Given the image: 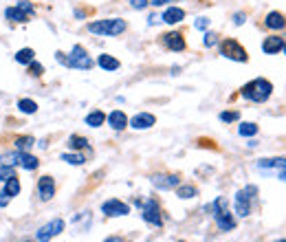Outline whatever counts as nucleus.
<instances>
[{
	"mask_svg": "<svg viewBox=\"0 0 286 242\" xmlns=\"http://www.w3.org/2000/svg\"><path fill=\"white\" fill-rule=\"evenodd\" d=\"M271 92H273V84H271L269 80H264V77H255V80H251L249 84H244L242 88H240V95H242L244 99L253 101V104L269 101Z\"/></svg>",
	"mask_w": 286,
	"mask_h": 242,
	"instance_id": "nucleus-1",
	"label": "nucleus"
},
{
	"mask_svg": "<svg viewBox=\"0 0 286 242\" xmlns=\"http://www.w3.org/2000/svg\"><path fill=\"white\" fill-rule=\"evenodd\" d=\"M128 29L126 20L121 18H106V20H95V22L88 24V31L95 35H121Z\"/></svg>",
	"mask_w": 286,
	"mask_h": 242,
	"instance_id": "nucleus-2",
	"label": "nucleus"
},
{
	"mask_svg": "<svg viewBox=\"0 0 286 242\" xmlns=\"http://www.w3.org/2000/svg\"><path fill=\"white\" fill-rule=\"evenodd\" d=\"M66 66L69 69H79V71H88L95 66V60L90 58L88 53H86L84 46L75 44L73 51H71V55H66Z\"/></svg>",
	"mask_w": 286,
	"mask_h": 242,
	"instance_id": "nucleus-3",
	"label": "nucleus"
},
{
	"mask_svg": "<svg viewBox=\"0 0 286 242\" xmlns=\"http://www.w3.org/2000/svg\"><path fill=\"white\" fill-rule=\"evenodd\" d=\"M220 55L227 60H233V62H249L247 49L233 38H227L220 42Z\"/></svg>",
	"mask_w": 286,
	"mask_h": 242,
	"instance_id": "nucleus-4",
	"label": "nucleus"
},
{
	"mask_svg": "<svg viewBox=\"0 0 286 242\" xmlns=\"http://www.w3.org/2000/svg\"><path fill=\"white\" fill-rule=\"evenodd\" d=\"M255 196H258V187L255 185H247V187L236 194V214L240 218H247L251 214V200Z\"/></svg>",
	"mask_w": 286,
	"mask_h": 242,
	"instance_id": "nucleus-5",
	"label": "nucleus"
},
{
	"mask_svg": "<svg viewBox=\"0 0 286 242\" xmlns=\"http://www.w3.org/2000/svg\"><path fill=\"white\" fill-rule=\"evenodd\" d=\"M255 167H258L262 174L275 172V176H278L282 183H286V159H284V157H278V159H260V161L255 163Z\"/></svg>",
	"mask_w": 286,
	"mask_h": 242,
	"instance_id": "nucleus-6",
	"label": "nucleus"
},
{
	"mask_svg": "<svg viewBox=\"0 0 286 242\" xmlns=\"http://www.w3.org/2000/svg\"><path fill=\"white\" fill-rule=\"evenodd\" d=\"M141 218L145 220V223L150 225V227H156V229H161V227H163L161 207H159V203H156L154 198L145 200V203L141 205Z\"/></svg>",
	"mask_w": 286,
	"mask_h": 242,
	"instance_id": "nucleus-7",
	"label": "nucleus"
},
{
	"mask_svg": "<svg viewBox=\"0 0 286 242\" xmlns=\"http://www.w3.org/2000/svg\"><path fill=\"white\" fill-rule=\"evenodd\" d=\"M64 227H66V223H64L62 218H53L51 223L42 225V227L35 231V240H38V242H51L55 236L62 234Z\"/></svg>",
	"mask_w": 286,
	"mask_h": 242,
	"instance_id": "nucleus-8",
	"label": "nucleus"
},
{
	"mask_svg": "<svg viewBox=\"0 0 286 242\" xmlns=\"http://www.w3.org/2000/svg\"><path fill=\"white\" fill-rule=\"evenodd\" d=\"M101 214H106L108 218H117V216L130 214V207H128L126 203H121V200L110 198V200H106V203H101Z\"/></svg>",
	"mask_w": 286,
	"mask_h": 242,
	"instance_id": "nucleus-9",
	"label": "nucleus"
},
{
	"mask_svg": "<svg viewBox=\"0 0 286 242\" xmlns=\"http://www.w3.org/2000/svg\"><path fill=\"white\" fill-rule=\"evenodd\" d=\"M154 123H156V117L152 115V112H139V115H135L128 121V126L135 128V130H147V128H152Z\"/></svg>",
	"mask_w": 286,
	"mask_h": 242,
	"instance_id": "nucleus-10",
	"label": "nucleus"
},
{
	"mask_svg": "<svg viewBox=\"0 0 286 242\" xmlns=\"http://www.w3.org/2000/svg\"><path fill=\"white\" fill-rule=\"evenodd\" d=\"M150 181H152V185H154L156 189H174V187L181 185L176 174H156V176H152Z\"/></svg>",
	"mask_w": 286,
	"mask_h": 242,
	"instance_id": "nucleus-11",
	"label": "nucleus"
},
{
	"mask_svg": "<svg viewBox=\"0 0 286 242\" xmlns=\"http://www.w3.org/2000/svg\"><path fill=\"white\" fill-rule=\"evenodd\" d=\"M38 196H40V200H51L55 196V181L51 176H42L38 181Z\"/></svg>",
	"mask_w": 286,
	"mask_h": 242,
	"instance_id": "nucleus-12",
	"label": "nucleus"
},
{
	"mask_svg": "<svg viewBox=\"0 0 286 242\" xmlns=\"http://www.w3.org/2000/svg\"><path fill=\"white\" fill-rule=\"evenodd\" d=\"M214 220H216V225H218L220 231H233L236 229V218H233V214L229 212V209L218 212L216 216H214Z\"/></svg>",
	"mask_w": 286,
	"mask_h": 242,
	"instance_id": "nucleus-13",
	"label": "nucleus"
},
{
	"mask_svg": "<svg viewBox=\"0 0 286 242\" xmlns=\"http://www.w3.org/2000/svg\"><path fill=\"white\" fill-rule=\"evenodd\" d=\"M264 27L271 31H284L286 29V15L280 11H269L264 18Z\"/></svg>",
	"mask_w": 286,
	"mask_h": 242,
	"instance_id": "nucleus-14",
	"label": "nucleus"
},
{
	"mask_svg": "<svg viewBox=\"0 0 286 242\" xmlns=\"http://www.w3.org/2000/svg\"><path fill=\"white\" fill-rule=\"evenodd\" d=\"M163 44L167 46L170 51H185V38H183L178 31H170V33L163 35Z\"/></svg>",
	"mask_w": 286,
	"mask_h": 242,
	"instance_id": "nucleus-15",
	"label": "nucleus"
},
{
	"mask_svg": "<svg viewBox=\"0 0 286 242\" xmlns=\"http://www.w3.org/2000/svg\"><path fill=\"white\" fill-rule=\"evenodd\" d=\"M282 46H284V40L280 38V35H269V38H264V42H262V51L267 55H275L282 51Z\"/></svg>",
	"mask_w": 286,
	"mask_h": 242,
	"instance_id": "nucleus-16",
	"label": "nucleus"
},
{
	"mask_svg": "<svg viewBox=\"0 0 286 242\" xmlns=\"http://www.w3.org/2000/svg\"><path fill=\"white\" fill-rule=\"evenodd\" d=\"M106 121H108V126L112 130H124V128H128V117L124 110H112L110 115L106 117Z\"/></svg>",
	"mask_w": 286,
	"mask_h": 242,
	"instance_id": "nucleus-17",
	"label": "nucleus"
},
{
	"mask_svg": "<svg viewBox=\"0 0 286 242\" xmlns=\"http://www.w3.org/2000/svg\"><path fill=\"white\" fill-rule=\"evenodd\" d=\"M161 20H163V22H167V24H178V22L185 20V11H183L181 7H167L165 11H163Z\"/></svg>",
	"mask_w": 286,
	"mask_h": 242,
	"instance_id": "nucleus-18",
	"label": "nucleus"
},
{
	"mask_svg": "<svg viewBox=\"0 0 286 242\" xmlns=\"http://www.w3.org/2000/svg\"><path fill=\"white\" fill-rule=\"evenodd\" d=\"M97 66H99V69H104V71H117L121 66V62L117 60V58H112V55H108V53H101L99 58H97Z\"/></svg>",
	"mask_w": 286,
	"mask_h": 242,
	"instance_id": "nucleus-19",
	"label": "nucleus"
},
{
	"mask_svg": "<svg viewBox=\"0 0 286 242\" xmlns=\"http://www.w3.org/2000/svg\"><path fill=\"white\" fill-rule=\"evenodd\" d=\"M18 165L22 167V169H27V172H33V169H38V167H40V161H38V157H33V154L22 152V154H20Z\"/></svg>",
	"mask_w": 286,
	"mask_h": 242,
	"instance_id": "nucleus-20",
	"label": "nucleus"
},
{
	"mask_svg": "<svg viewBox=\"0 0 286 242\" xmlns=\"http://www.w3.org/2000/svg\"><path fill=\"white\" fill-rule=\"evenodd\" d=\"M4 18H7V20H13V22H27L29 13L22 11L20 7H7V9H4Z\"/></svg>",
	"mask_w": 286,
	"mask_h": 242,
	"instance_id": "nucleus-21",
	"label": "nucleus"
},
{
	"mask_svg": "<svg viewBox=\"0 0 286 242\" xmlns=\"http://www.w3.org/2000/svg\"><path fill=\"white\" fill-rule=\"evenodd\" d=\"M104 121H106V115L101 110H93V112H88V115H86V126H90V128L104 126Z\"/></svg>",
	"mask_w": 286,
	"mask_h": 242,
	"instance_id": "nucleus-22",
	"label": "nucleus"
},
{
	"mask_svg": "<svg viewBox=\"0 0 286 242\" xmlns=\"http://www.w3.org/2000/svg\"><path fill=\"white\" fill-rule=\"evenodd\" d=\"M33 60H35V51L33 49H20L18 53H16V62H18V64L29 66Z\"/></svg>",
	"mask_w": 286,
	"mask_h": 242,
	"instance_id": "nucleus-23",
	"label": "nucleus"
},
{
	"mask_svg": "<svg viewBox=\"0 0 286 242\" xmlns=\"http://www.w3.org/2000/svg\"><path fill=\"white\" fill-rule=\"evenodd\" d=\"M258 130H260V128L255 126L253 121H244V123H240L238 135L240 137H255V135H258Z\"/></svg>",
	"mask_w": 286,
	"mask_h": 242,
	"instance_id": "nucleus-24",
	"label": "nucleus"
},
{
	"mask_svg": "<svg viewBox=\"0 0 286 242\" xmlns=\"http://www.w3.org/2000/svg\"><path fill=\"white\" fill-rule=\"evenodd\" d=\"M18 110L24 112V115H35L38 112V104L33 99H20L18 101Z\"/></svg>",
	"mask_w": 286,
	"mask_h": 242,
	"instance_id": "nucleus-25",
	"label": "nucleus"
},
{
	"mask_svg": "<svg viewBox=\"0 0 286 242\" xmlns=\"http://www.w3.org/2000/svg\"><path fill=\"white\" fill-rule=\"evenodd\" d=\"M176 196L178 198H194V196H198V189L194 187V185H178Z\"/></svg>",
	"mask_w": 286,
	"mask_h": 242,
	"instance_id": "nucleus-26",
	"label": "nucleus"
},
{
	"mask_svg": "<svg viewBox=\"0 0 286 242\" xmlns=\"http://www.w3.org/2000/svg\"><path fill=\"white\" fill-rule=\"evenodd\" d=\"M4 192L9 194V196H18L20 194V181H18V176H11V178H7L4 181Z\"/></svg>",
	"mask_w": 286,
	"mask_h": 242,
	"instance_id": "nucleus-27",
	"label": "nucleus"
},
{
	"mask_svg": "<svg viewBox=\"0 0 286 242\" xmlns=\"http://www.w3.org/2000/svg\"><path fill=\"white\" fill-rule=\"evenodd\" d=\"M207 212H212V216H216L218 212H222V209H229V203H227V198H222V196H218L216 200H214L212 205H207Z\"/></svg>",
	"mask_w": 286,
	"mask_h": 242,
	"instance_id": "nucleus-28",
	"label": "nucleus"
},
{
	"mask_svg": "<svg viewBox=\"0 0 286 242\" xmlns=\"http://www.w3.org/2000/svg\"><path fill=\"white\" fill-rule=\"evenodd\" d=\"M33 143H35L33 137H20V139H16V150L18 152H29Z\"/></svg>",
	"mask_w": 286,
	"mask_h": 242,
	"instance_id": "nucleus-29",
	"label": "nucleus"
},
{
	"mask_svg": "<svg viewBox=\"0 0 286 242\" xmlns=\"http://www.w3.org/2000/svg\"><path fill=\"white\" fill-rule=\"evenodd\" d=\"M60 159L66 161V163H71V165H84V163H86V159L81 157V154H73V152H64Z\"/></svg>",
	"mask_w": 286,
	"mask_h": 242,
	"instance_id": "nucleus-30",
	"label": "nucleus"
},
{
	"mask_svg": "<svg viewBox=\"0 0 286 242\" xmlns=\"http://www.w3.org/2000/svg\"><path fill=\"white\" fill-rule=\"evenodd\" d=\"M69 146L73 148V150H84V148H88V139H84L79 135H73L69 139Z\"/></svg>",
	"mask_w": 286,
	"mask_h": 242,
	"instance_id": "nucleus-31",
	"label": "nucleus"
},
{
	"mask_svg": "<svg viewBox=\"0 0 286 242\" xmlns=\"http://www.w3.org/2000/svg\"><path fill=\"white\" fill-rule=\"evenodd\" d=\"M20 154L22 152H7V154H2V157H0V163H2V165H18V161H20Z\"/></svg>",
	"mask_w": 286,
	"mask_h": 242,
	"instance_id": "nucleus-32",
	"label": "nucleus"
},
{
	"mask_svg": "<svg viewBox=\"0 0 286 242\" xmlns=\"http://www.w3.org/2000/svg\"><path fill=\"white\" fill-rule=\"evenodd\" d=\"M240 119V112L238 110H224L220 112V121L224 123H233V121H238Z\"/></svg>",
	"mask_w": 286,
	"mask_h": 242,
	"instance_id": "nucleus-33",
	"label": "nucleus"
},
{
	"mask_svg": "<svg viewBox=\"0 0 286 242\" xmlns=\"http://www.w3.org/2000/svg\"><path fill=\"white\" fill-rule=\"evenodd\" d=\"M11 176H16V172H13V165H2L0 163V181H7V178H11Z\"/></svg>",
	"mask_w": 286,
	"mask_h": 242,
	"instance_id": "nucleus-34",
	"label": "nucleus"
},
{
	"mask_svg": "<svg viewBox=\"0 0 286 242\" xmlns=\"http://www.w3.org/2000/svg\"><path fill=\"white\" fill-rule=\"evenodd\" d=\"M203 44H205L207 49H209V46H216V44H218V35L214 33V31H207V33H205V40H203Z\"/></svg>",
	"mask_w": 286,
	"mask_h": 242,
	"instance_id": "nucleus-35",
	"label": "nucleus"
},
{
	"mask_svg": "<svg viewBox=\"0 0 286 242\" xmlns=\"http://www.w3.org/2000/svg\"><path fill=\"white\" fill-rule=\"evenodd\" d=\"M29 71H31V75L33 77H40V75H42L44 73V66L42 64H40V62H31V64H29Z\"/></svg>",
	"mask_w": 286,
	"mask_h": 242,
	"instance_id": "nucleus-36",
	"label": "nucleus"
},
{
	"mask_svg": "<svg viewBox=\"0 0 286 242\" xmlns=\"http://www.w3.org/2000/svg\"><path fill=\"white\" fill-rule=\"evenodd\" d=\"M16 7H20V9H22V11H27L29 15H33V13H35L33 4H31V2H27V0H20V2L16 4Z\"/></svg>",
	"mask_w": 286,
	"mask_h": 242,
	"instance_id": "nucleus-37",
	"label": "nucleus"
},
{
	"mask_svg": "<svg viewBox=\"0 0 286 242\" xmlns=\"http://www.w3.org/2000/svg\"><path fill=\"white\" fill-rule=\"evenodd\" d=\"M194 27L196 29H207L209 27V18H205V15H201V18H196V22H194Z\"/></svg>",
	"mask_w": 286,
	"mask_h": 242,
	"instance_id": "nucleus-38",
	"label": "nucleus"
},
{
	"mask_svg": "<svg viewBox=\"0 0 286 242\" xmlns=\"http://www.w3.org/2000/svg\"><path fill=\"white\" fill-rule=\"evenodd\" d=\"M150 4V0H130V7L132 9H145Z\"/></svg>",
	"mask_w": 286,
	"mask_h": 242,
	"instance_id": "nucleus-39",
	"label": "nucleus"
},
{
	"mask_svg": "<svg viewBox=\"0 0 286 242\" xmlns=\"http://www.w3.org/2000/svg\"><path fill=\"white\" fill-rule=\"evenodd\" d=\"M247 22V13H242V11H238V13H233V24H244Z\"/></svg>",
	"mask_w": 286,
	"mask_h": 242,
	"instance_id": "nucleus-40",
	"label": "nucleus"
},
{
	"mask_svg": "<svg viewBox=\"0 0 286 242\" xmlns=\"http://www.w3.org/2000/svg\"><path fill=\"white\" fill-rule=\"evenodd\" d=\"M9 200H11V196H9V194L2 189V192H0V207H7Z\"/></svg>",
	"mask_w": 286,
	"mask_h": 242,
	"instance_id": "nucleus-41",
	"label": "nucleus"
},
{
	"mask_svg": "<svg viewBox=\"0 0 286 242\" xmlns=\"http://www.w3.org/2000/svg\"><path fill=\"white\" fill-rule=\"evenodd\" d=\"M167 2H174V0H152L150 4H154V7H163V4H167Z\"/></svg>",
	"mask_w": 286,
	"mask_h": 242,
	"instance_id": "nucleus-42",
	"label": "nucleus"
},
{
	"mask_svg": "<svg viewBox=\"0 0 286 242\" xmlns=\"http://www.w3.org/2000/svg\"><path fill=\"white\" fill-rule=\"evenodd\" d=\"M104 242H126V240L121 238V236H110V238H106Z\"/></svg>",
	"mask_w": 286,
	"mask_h": 242,
	"instance_id": "nucleus-43",
	"label": "nucleus"
},
{
	"mask_svg": "<svg viewBox=\"0 0 286 242\" xmlns=\"http://www.w3.org/2000/svg\"><path fill=\"white\" fill-rule=\"evenodd\" d=\"M282 51H284V55H286V42H284V46H282Z\"/></svg>",
	"mask_w": 286,
	"mask_h": 242,
	"instance_id": "nucleus-44",
	"label": "nucleus"
},
{
	"mask_svg": "<svg viewBox=\"0 0 286 242\" xmlns=\"http://www.w3.org/2000/svg\"><path fill=\"white\" fill-rule=\"evenodd\" d=\"M18 242H33V240H18Z\"/></svg>",
	"mask_w": 286,
	"mask_h": 242,
	"instance_id": "nucleus-45",
	"label": "nucleus"
},
{
	"mask_svg": "<svg viewBox=\"0 0 286 242\" xmlns=\"http://www.w3.org/2000/svg\"><path fill=\"white\" fill-rule=\"evenodd\" d=\"M275 242H286V238H282V240H275Z\"/></svg>",
	"mask_w": 286,
	"mask_h": 242,
	"instance_id": "nucleus-46",
	"label": "nucleus"
},
{
	"mask_svg": "<svg viewBox=\"0 0 286 242\" xmlns=\"http://www.w3.org/2000/svg\"><path fill=\"white\" fill-rule=\"evenodd\" d=\"M178 242H183V240H178Z\"/></svg>",
	"mask_w": 286,
	"mask_h": 242,
	"instance_id": "nucleus-47",
	"label": "nucleus"
}]
</instances>
